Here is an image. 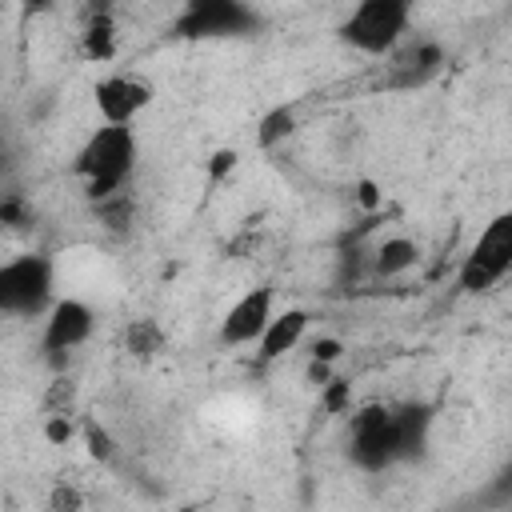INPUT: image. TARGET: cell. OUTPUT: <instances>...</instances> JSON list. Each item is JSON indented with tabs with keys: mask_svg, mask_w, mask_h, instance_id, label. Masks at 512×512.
<instances>
[{
	"mask_svg": "<svg viewBox=\"0 0 512 512\" xmlns=\"http://www.w3.org/2000/svg\"><path fill=\"white\" fill-rule=\"evenodd\" d=\"M140 144H136V128L132 124H100L76 152L72 172L84 180V196L96 204L112 192H120L136 168Z\"/></svg>",
	"mask_w": 512,
	"mask_h": 512,
	"instance_id": "cell-1",
	"label": "cell"
},
{
	"mask_svg": "<svg viewBox=\"0 0 512 512\" xmlns=\"http://www.w3.org/2000/svg\"><path fill=\"white\" fill-rule=\"evenodd\" d=\"M412 20V0H356L340 20L336 36L360 56H388L404 40Z\"/></svg>",
	"mask_w": 512,
	"mask_h": 512,
	"instance_id": "cell-2",
	"label": "cell"
},
{
	"mask_svg": "<svg viewBox=\"0 0 512 512\" xmlns=\"http://www.w3.org/2000/svg\"><path fill=\"white\" fill-rule=\"evenodd\" d=\"M508 268H512V216L500 212V216H492V220L480 228L476 244H472L468 256L460 260L456 284H460V292L480 296V292L496 288V284L508 276Z\"/></svg>",
	"mask_w": 512,
	"mask_h": 512,
	"instance_id": "cell-3",
	"label": "cell"
},
{
	"mask_svg": "<svg viewBox=\"0 0 512 512\" xmlns=\"http://www.w3.org/2000/svg\"><path fill=\"white\" fill-rule=\"evenodd\" d=\"M56 264L44 252L16 256L0 264V312L4 316H36L44 312L56 296Z\"/></svg>",
	"mask_w": 512,
	"mask_h": 512,
	"instance_id": "cell-4",
	"label": "cell"
},
{
	"mask_svg": "<svg viewBox=\"0 0 512 512\" xmlns=\"http://www.w3.org/2000/svg\"><path fill=\"white\" fill-rule=\"evenodd\" d=\"M348 452H352V464L364 472H380V468L396 464V432H392L388 404H364L352 412Z\"/></svg>",
	"mask_w": 512,
	"mask_h": 512,
	"instance_id": "cell-5",
	"label": "cell"
},
{
	"mask_svg": "<svg viewBox=\"0 0 512 512\" xmlns=\"http://www.w3.org/2000/svg\"><path fill=\"white\" fill-rule=\"evenodd\" d=\"M256 28V12L244 0H184L176 16V32L184 40H212V36H240Z\"/></svg>",
	"mask_w": 512,
	"mask_h": 512,
	"instance_id": "cell-6",
	"label": "cell"
},
{
	"mask_svg": "<svg viewBox=\"0 0 512 512\" xmlns=\"http://www.w3.org/2000/svg\"><path fill=\"white\" fill-rule=\"evenodd\" d=\"M96 332V312L76 300V296H60L44 308V332H40V348L44 356H52L56 364H68V352L88 344V336Z\"/></svg>",
	"mask_w": 512,
	"mask_h": 512,
	"instance_id": "cell-7",
	"label": "cell"
},
{
	"mask_svg": "<svg viewBox=\"0 0 512 512\" xmlns=\"http://www.w3.org/2000/svg\"><path fill=\"white\" fill-rule=\"evenodd\" d=\"M92 104L100 112V124H132L152 104V84L132 72H112L96 80Z\"/></svg>",
	"mask_w": 512,
	"mask_h": 512,
	"instance_id": "cell-8",
	"label": "cell"
},
{
	"mask_svg": "<svg viewBox=\"0 0 512 512\" xmlns=\"http://www.w3.org/2000/svg\"><path fill=\"white\" fill-rule=\"evenodd\" d=\"M268 316H272V288H268V284L248 288V292L224 312V320H220V344H228V348H248V344H256V336L264 332Z\"/></svg>",
	"mask_w": 512,
	"mask_h": 512,
	"instance_id": "cell-9",
	"label": "cell"
},
{
	"mask_svg": "<svg viewBox=\"0 0 512 512\" xmlns=\"http://www.w3.org/2000/svg\"><path fill=\"white\" fill-rule=\"evenodd\" d=\"M308 336V312L304 308H284V312H272L264 332L256 336V356L264 364L272 360H284L288 352L300 348V340Z\"/></svg>",
	"mask_w": 512,
	"mask_h": 512,
	"instance_id": "cell-10",
	"label": "cell"
},
{
	"mask_svg": "<svg viewBox=\"0 0 512 512\" xmlns=\"http://www.w3.org/2000/svg\"><path fill=\"white\" fill-rule=\"evenodd\" d=\"M432 412L424 404H396L392 408V432H396V460H412L428 444Z\"/></svg>",
	"mask_w": 512,
	"mask_h": 512,
	"instance_id": "cell-11",
	"label": "cell"
},
{
	"mask_svg": "<svg viewBox=\"0 0 512 512\" xmlns=\"http://www.w3.org/2000/svg\"><path fill=\"white\" fill-rule=\"evenodd\" d=\"M420 264V244L412 236H384L372 248V272L384 280H396Z\"/></svg>",
	"mask_w": 512,
	"mask_h": 512,
	"instance_id": "cell-12",
	"label": "cell"
},
{
	"mask_svg": "<svg viewBox=\"0 0 512 512\" xmlns=\"http://www.w3.org/2000/svg\"><path fill=\"white\" fill-rule=\"evenodd\" d=\"M80 48L92 64H108L116 60V48H120V36H116V16L112 12H88L84 20V32H80Z\"/></svg>",
	"mask_w": 512,
	"mask_h": 512,
	"instance_id": "cell-13",
	"label": "cell"
},
{
	"mask_svg": "<svg viewBox=\"0 0 512 512\" xmlns=\"http://www.w3.org/2000/svg\"><path fill=\"white\" fill-rule=\"evenodd\" d=\"M440 64H444V52H440L432 40H424V44H416V48L396 64V80H392V84H404V88L424 84L428 76L440 72Z\"/></svg>",
	"mask_w": 512,
	"mask_h": 512,
	"instance_id": "cell-14",
	"label": "cell"
},
{
	"mask_svg": "<svg viewBox=\"0 0 512 512\" xmlns=\"http://www.w3.org/2000/svg\"><path fill=\"white\" fill-rule=\"evenodd\" d=\"M124 348H128L136 360H152V356L164 348V332H160V324L148 320V316L128 320V328H124Z\"/></svg>",
	"mask_w": 512,
	"mask_h": 512,
	"instance_id": "cell-15",
	"label": "cell"
},
{
	"mask_svg": "<svg viewBox=\"0 0 512 512\" xmlns=\"http://www.w3.org/2000/svg\"><path fill=\"white\" fill-rule=\"evenodd\" d=\"M80 440H84V452H88L96 464H112V460H116V452H120L116 436H112L96 416L80 420Z\"/></svg>",
	"mask_w": 512,
	"mask_h": 512,
	"instance_id": "cell-16",
	"label": "cell"
},
{
	"mask_svg": "<svg viewBox=\"0 0 512 512\" xmlns=\"http://www.w3.org/2000/svg\"><path fill=\"white\" fill-rule=\"evenodd\" d=\"M292 128H296V112L284 104V108H272L264 120H260V128H256V144L260 148H276V144H284L288 136H292Z\"/></svg>",
	"mask_w": 512,
	"mask_h": 512,
	"instance_id": "cell-17",
	"label": "cell"
},
{
	"mask_svg": "<svg viewBox=\"0 0 512 512\" xmlns=\"http://www.w3.org/2000/svg\"><path fill=\"white\" fill-rule=\"evenodd\" d=\"M76 408V380L72 376H52L48 392H44V412H68Z\"/></svg>",
	"mask_w": 512,
	"mask_h": 512,
	"instance_id": "cell-18",
	"label": "cell"
},
{
	"mask_svg": "<svg viewBox=\"0 0 512 512\" xmlns=\"http://www.w3.org/2000/svg\"><path fill=\"white\" fill-rule=\"evenodd\" d=\"M40 432H44V444H48V448H64V444H72V436H76V420H72L68 412H44Z\"/></svg>",
	"mask_w": 512,
	"mask_h": 512,
	"instance_id": "cell-19",
	"label": "cell"
},
{
	"mask_svg": "<svg viewBox=\"0 0 512 512\" xmlns=\"http://www.w3.org/2000/svg\"><path fill=\"white\" fill-rule=\"evenodd\" d=\"M320 408H324L328 416L348 412V408H352V384H348V380H324V384H320Z\"/></svg>",
	"mask_w": 512,
	"mask_h": 512,
	"instance_id": "cell-20",
	"label": "cell"
},
{
	"mask_svg": "<svg viewBox=\"0 0 512 512\" xmlns=\"http://www.w3.org/2000/svg\"><path fill=\"white\" fill-rule=\"evenodd\" d=\"M236 164H240V152H236V148H216V152L208 156V184H220Z\"/></svg>",
	"mask_w": 512,
	"mask_h": 512,
	"instance_id": "cell-21",
	"label": "cell"
},
{
	"mask_svg": "<svg viewBox=\"0 0 512 512\" xmlns=\"http://www.w3.org/2000/svg\"><path fill=\"white\" fill-rule=\"evenodd\" d=\"M352 192H356V204H360V212H380V208H384V192H380V184H376L372 176H360Z\"/></svg>",
	"mask_w": 512,
	"mask_h": 512,
	"instance_id": "cell-22",
	"label": "cell"
},
{
	"mask_svg": "<svg viewBox=\"0 0 512 512\" xmlns=\"http://www.w3.org/2000/svg\"><path fill=\"white\" fill-rule=\"evenodd\" d=\"M308 356H312V360H324V364H336V360L344 356V340H340V336H316V340L308 344Z\"/></svg>",
	"mask_w": 512,
	"mask_h": 512,
	"instance_id": "cell-23",
	"label": "cell"
},
{
	"mask_svg": "<svg viewBox=\"0 0 512 512\" xmlns=\"http://www.w3.org/2000/svg\"><path fill=\"white\" fill-rule=\"evenodd\" d=\"M48 504H52V508L72 512V508H80V504H84V492H80V488H72V484H56V488H52V496H48Z\"/></svg>",
	"mask_w": 512,
	"mask_h": 512,
	"instance_id": "cell-24",
	"label": "cell"
},
{
	"mask_svg": "<svg viewBox=\"0 0 512 512\" xmlns=\"http://www.w3.org/2000/svg\"><path fill=\"white\" fill-rule=\"evenodd\" d=\"M24 220V200L20 196H0V224H20Z\"/></svg>",
	"mask_w": 512,
	"mask_h": 512,
	"instance_id": "cell-25",
	"label": "cell"
},
{
	"mask_svg": "<svg viewBox=\"0 0 512 512\" xmlns=\"http://www.w3.org/2000/svg\"><path fill=\"white\" fill-rule=\"evenodd\" d=\"M304 380L320 388L324 380H332V364H324V360H312V356H308V364H304Z\"/></svg>",
	"mask_w": 512,
	"mask_h": 512,
	"instance_id": "cell-26",
	"label": "cell"
},
{
	"mask_svg": "<svg viewBox=\"0 0 512 512\" xmlns=\"http://www.w3.org/2000/svg\"><path fill=\"white\" fill-rule=\"evenodd\" d=\"M56 0H20V8H24V16H44L48 8H52Z\"/></svg>",
	"mask_w": 512,
	"mask_h": 512,
	"instance_id": "cell-27",
	"label": "cell"
},
{
	"mask_svg": "<svg viewBox=\"0 0 512 512\" xmlns=\"http://www.w3.org/2000/svg\"><path fill=\"white\" fill-rule=\"evenodd\" d=\"M0 172H4V148H0Z\"/></svg>",
	"mask_w": 512,
	"mask_h": 512,
	"instance_id": "cell-28",
	"label": "cell"
}]
</instances>
